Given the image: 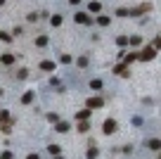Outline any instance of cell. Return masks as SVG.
<instances>
[{"mask_svg":"<svg viewBox=\"0 0 161 159\" xmlns=\"http://www.w3.org/2000/svg\"><path fill=\"white\" fill-rule=\"evenodd\" d=\"M154 55H156V48H154V45H149V48H144L142 52L137 55V60H142V62H147V60H152Z\"/></svg>","mask_w":161,"mask_h":159,"instance_id":"obj_1","label":"cell"},{"mask_svg":"<svg viewBox=\"0 0 161 159\" xmlns=\"http://www.w3.org/2000/svg\"><path fill=\"white\" fill-rule=\"evenodd\" d=\"M85 105H88V109H102L104 100H102V97H90V100L85 102Z\"/></svg>","mask_w":161,"mask_h":159,"instance_id":"obj_2","label":"cell"},{"mask_svg":"<svg viewBox=\"0 0 161 159\" xmlns=\"http://www.w3.org/2000/svg\"><path fill=\"white\" fill-rule=\"evenodd\" d=\"M102 131L107 133V135H111V133L116 131V121H114V119H107V121L102 124Z\"/></svg>","mask_w":161,"mask_h":159,"instance_id":"obj_3","label":"cell"},{"mask_svg":"<svg viewBox=\"0 0 161 159\" xmlns=\"http://www.w3.org/2000/svg\"><path fill=\"white\" fill-rule=\"evenodd\" d=\"M73 19H76V24H90V21H92L85 12H76V14H73Z\"/></svg>","mask_w":161,"mask_h":159,"instance_id":"obj_4","label":"cell"},{"mask_svg":"<svg viewBox=\"0 0 161 159\" xmlns=\"http://www.w3.org/2000/svg\"><path fill=\"white\" fill-rule=\"evenodd\" d=\"M114 74H116V76H123V79H128V76H130V71H128V67H125V64H116Z\"/></svg>","mask_w":161,"mask_h":159,"instance_id":"obj_5","label":"cell"},{"mask_svg":"<svg viewBox=\"0 0 161 159\" xmlns=\"http://www.w3.org/2000/svg\"><path fill=\"white\" fill-rule=\"evenodd\" d=\"M0 62L5 64V67H9V64H14V55H0Z\"/></svg>","mask_w":161,"mask_h":159,"instance_id":"obj_6","label":"cell"},{"mask_svg":"<svg viewBox=\"0 0 161 159\" xmlns=\"http://www.w3.org/2000/svg\"><path fill=\"white\" fill-rule=\"evenodd\" d=\"M90 112H92V109H80L78 114H76V119H78V121H88V116H90Z\"/></svg>","mask_w":161,"mask_h":159,"instance_id":"obj_7","label":"cell"},{"mask_svg":"<svg viewBox=\"0 0 161 159\" xmlns=\"http://www.w3.org/2000/svg\"><path fill=\"white\" fill-rule=\"evenodd\" d=\"M54 131H57V133H66V131H69V124H66V121H57Z\"/></svg>","mask_w":161,"mask_h":159,"instance_id":"obj_8","label":"cell"},{"mask_svg":"<svg viewBox=\"0 0 161 159\" xmlns=\"http://www.w3.org/2000/svg\"><path fill=\"white\" fill-rule=\"evenodd\" d=\"M21 102H24V105H31V102H33V90L24 93V95H21Z\"/></svg>","mask_w":161,"mask_h":159,"instance_id":"obj_9","label":"cell"},{"mask_svg":"<svg viewBox=\"0 0 161 159\" xmlns=\"http://www.w3.org/2000/svg\"><path fill=\"white\" fill-rule=\"evenodd\" d=\"M90 88H92V90H102V81H99V79H92V81H90Z\"/></svg>","mask_w":161,"mask_h":159,"instance_id":"obj_10","label":"cell"},{"mask_svg":"<svg viewBox=\"0 0 161 159\" xmlns=\"http://www.w3.org/2000/svg\"><path fill=\"white\" fill-rule=\"evenodd\" d=\"M88 131H90L88 121H78V133H88Z\"/></svg>","mask_w":161,"mask_h":159,"instance_id":"obj_11","label":"cell"},{"mask_svg":"<svg viewBox=\"0 0 161 159\" xmlns=\"http://www.w3.org/2000/svg\"><path fill=\"white\" fill-rule=\"evenodd\" d=\"M36 45L45 48V45H47V36H38V38H36Z\"/></svg>","mask_w":161,"mask_h":159,"instance_id":"obj_12","label":"cell"},{"mask_svg":"<svg viewBox=\"0 0 161 159\" xmlns=\"http://www.w3.org/2000/svg\"><path fill=\"white\" fill-rule=\"evenodd\" d=\"M40 69H45V71H52V69H54V62H40Z\"/></svg>","mask_w":161,"mask_h":159,"instance_id":"obj_13","label":"cell"},{"mask_svg":"<svg viewBox=\"0 0 161 159\" xmlns=\"http://www.w3.org/2000/svg\"><path fill=\"white\" fill-rule=\"evenodd\" d=\"M90 12H102V5H99L97 0H95V2H90Z\"/></svg>","mask_w":161,"mask_h":159,"instance_id":"obj_14","label":"cell"},{"mask_svg":"<svg viewBox=\"0 0 161 159\" xmlns=\"http://www.w3.org/2000/svg\"><path fill=\"white\" fill-rule=\"evenodd\" d=\"M149 150H161V140H149Z\"/></svg>","mask_w":161,"mask_h":159,"instance_id":"obj_15","label":"cell"},{"mask_svg":"<svg viewBox=\"0 0 161 159\" xmlns=\"http://www.w3.org/2000/svg\"><path fill=\"white\" fill-rule=\"evenodd\" d=\"M97 154H99V150H97V147H90V150H88V159H95Z\"/></svg>","mask_w":161,"mask_h":159,"instance_id":"obj_16","label":"cell"},{"mask_svg":"<svg viewBox=\"0 0 161 159\" xmlns=\"http://www.w3.org/2000/svg\"><path fill=\"white\" fill-rule=\"evenodd\" d=\"M50 21H52V26H59V24H62V14H54Z\"/></svg>","mask_w":161,"mask_h":159,"instance_id":"obj_17","label":"cell"},{"mask_svg":"<svg viewBox=\"0 0 161 159\" xmlns=\"http://www.w3.org/2000/svg\"><path fill=\"white\" fill-rule=\"evenodd\" d=\"M47 150H50V154H59L62 147H59V145H47Z\"/></svg>","mask_w":161,"mask_h":159,"instance_id":"obj_18","label":"cell"},{"mask_svg":"<svg viewBox=\"0 0 161 159\" xmlns=\"http://www.w3.org/2000/svg\"><path fill=\"white\" fill-rule=\"evenodd\" d=\"M97 24L99 26H109V17H97Z\"/></svg>","mask_w":161,"mask_h":159,"instance_id":"obj_19","label":"cell"},{"mask_svg":"<svg viewBox=\"0 0 161 159\" xmlns=\"http://www.w3.org/2000/svg\"><path fill=\"white\" fill-rule=\"evenodd\" d=\"M116 14H118V17H130V12H128V10H125V7L116 10Z\"/></svg>","mask_w":161,"mask_h":159,"instance_id":"obj_20","label":"cell"},{"mask_svg":"<svg viewBox=\"0 0 161 159\" xmlns=\"http://www.w3.org/2000/svg\"><path fill=\"white\" fill-rule=\"evenodd\" d=\"M0 41H5V43H9V41H12V36H9V33H5V31H0Z\"/></svg>","mask_w":161,"mask_h":159,"instance_id":"obj_21","label":"cell"},{"mask_svg":"<svg viewBox=\"0 0 161 159\" xmlns=\"http://www.w3.org/2000/svg\"><path fill=\"white\" fill-rule=\"evenodd\" d=\"M9 119V114H7V109H5V112H0V124H5V121H7Z\"/></svg>","mask_w":161,"mask_h":159,"instance_id":"obj_22","label":"cell"},{"mask_svg":"<svg viewBox=\"0 0 161 159\" xmlns=\"http://www.w3.org/2000/svg\"><path fill=\"white\" fill-rule=\"evenodd\" d=\"M135 60H137V55H125V64H130V62H135Z\"/></svg>","mask_w":161,"mask_h":159,"instance_id":"obj_23","label":"cell"},{"mask_svg":"<svg viewBox=\"0 0 161 159\" xmlns=\"http://www.w3.org/2000/svg\"><path fill=\"white\" fill-rule=\"evenodd\" d=\"M76 64H78V67H88V57H78V62H76Z\"/></svg>","mask_w":161,"mask_h":159,"instance_id":"obj_24","label":"cell"},{"mask_svg":"<svg viewBox=\"0 0 161 159\" xmlns=\"http://www.w3.org/2000/svg\"><path fill=\"white\" fill-rule=\"evenodd\" d=\"M125 43H128V38H125V36H118V38H116V45H125Z\"/></svg>","mask_w":161,"mask_h":159,"instance_id":"obj_25","label":"cell"},{"mask_svg":"<svg viewBox=\"0 0 161 159\" xmlns=\"http://www.w3.org/2000/svg\"><path fill=\"white\" fill-rule=\"evenodd\" d=\"M130 43H133V45H140V43H142V38H140V36H133V38H130Z\"/></svg>","mask_w":161,"mask_h":159,"instance_id":"obj_26","label":"cell"},{"mask_svg":"<svg viewBox=\"0 0 161 159\" xmlns=\"http://www.w3.org/2000/svg\"><path fill=\"white\" fill-rule=\"evenodd\" d=\"M59 62H62V64H69V62H71V57H69V55H62V57H59Z\"/></svg>","mask_w":161,"mask_h":159,"instance_id":"obj_27","label":"cell"},{"mask_svg":"<svg viewBox=\"0 0 161 159\" xmlns=\"http://www.w3.org/2000/svg\"><path fill=\"white\" fill-rule=\"evenodd\" d=\"M0 159H12V152H2V154H0Z\"/></svg>","mask_w":161,"mask_h":159,"instance_id":"obj_28","label":"cell"},{"mask_svg":"<svg viewBox=\"0 0 161 159\" xmlns=\"http://www.w3.org/2000/svg\"><path fill=\"white\" fill-rule=\"evenodd\" d=\"M154 48H161V36L156 38V41H154Z\"/></svg>","mask_w":161,"mask_h":159,"instance_id":"obj_29","label":"cell"},{"mask_svg":"<svg viewBox=\"0 0 161 159\" xmlns=\"http://www.w3.org/2000/svg\"><path fill=\"white\" fill-rule=\"evenodd\" d=\"M26 159H40V157H38V154H28Z\"/></svg>","mask_w":161,"mask_h":159,"instance_id":"obj_30","label":"cell"},{"mask_svg":"<svg viewBox=\"0 0 161 159\" xmlns=\"http://www.w3.org/2000/svg\"><path fill=\"white\" fill-rule=\"evenodd\" d=\"M69 2H71V5H78V2H80V0H69Z\"/></svg>","mask_w":161,"mask_h":159,"instance_id":"obj_31","label":"cell"},{"mask_svg":"<svg viewBox=\"0 0 161 159\" xmlns=\"http://www.w3.org/2000/svg\"><path fill=\"white\" fill-rule=\"evenodd\" d=\"M54 159H64V157H59V154H54Z\"/></svg>","mask_w":161,"mask_h":159,"instance_id":"obj_32","label":"cell"},{"mask_svg":"<svg viewBox=\"0 0 161 159\" xmlns=\"http://www.w3.org/2000/svg\"><path fill=\"white\" fill-rule=\"evenodd\" d=\"M2 2H5V0H0V5H2Z\"/></svg>","mask_w":161,"mask_h":159,"instance_id":"obj_33","label":"cell"}]
</instances>
